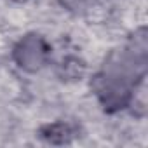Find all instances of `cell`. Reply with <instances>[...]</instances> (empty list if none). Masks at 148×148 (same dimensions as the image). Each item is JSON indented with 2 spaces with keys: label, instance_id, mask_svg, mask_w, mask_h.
I'll list each match as a JSON object with an SVG mask.
<instances>
[{
  "label": "cell",
  "instance_id": "cell-1",
  "mask_svg": "<svg viewBox=\"0 0 148 148\" xmlns=\"http://www.w3.org/2000/svg\"><path fill=\"white\" fill-rule=\"evenodd\" d=\"M91 89L96 94L99 105L108 113H117L129 108L139 86H134L124 79H119L112 73L99 70L91 79Z\"/></svg>",
  "mask_w": 148,
  "mask_h": 148
},
{
  "label": "cell",
  "instance_id": "cell-3",
  "mask_svg": "<svg viewBox=\"0 0 148 148\" xmlns=\"http://www.w3.org/2000/svg\"><path fill=\"white\" fill-rule=\"evenodd\" d=\"M77 134H79V129L73 125V124L64 122V120H58V122H52V124H45L38 131V136H40L42 141H45L49 145H56V146L70 145L73 139L77 138Z\"/></svg>",
  "mask_w": 148,
  "mask_h": 148
},
{
  "label": "cell",
  "instance_id": "cell-6",
  "mask_svg": "<svg viewBox=\"0 0 148 148\" xmlns=\"http://www.w3.org/2000/svg\"><path fill=\"white\" fill-rule=\"evenodd\" d=\"M14 2H26V0H14Z\"/></svg>",
  "mask_w": 148,
  "mask_h": 148
},
{
  "label": "cell",
  "instance_id": "cell-4",
  "mask_svg": "<svg viewBox=\"0 0 148 148\" xmlns=\"http://www.w3.org/2000/svg\"><path fill=\"white\" fill-rule=\"evenodd\" d=\"M84 71H86V64L77 56L64 58L58 66V75L63 80H77L84 75Z\"/></svg>",
  "mask_w": 148,
  "mask_h": 148
},
{
  "label": "cell",
  "instance_id": "cell-2",
  "mask_svg": "<svg viewBox=\"0 0 148 148\" xmlns=\"http://www.w3.org/2000/svg\"><path fill=\"white\" fill-rule=\"evenodd\" d=\"M12 59L21 70L28 73H35L49 63L51 45L45 40V37L38 33H28L23 38H19L18 44L14 45Z\"/></svg>",
  "mask_w": 148,
  "mask_h": 148
},
{
  "label": "cell",
  "instance_id": "cell-5",
  "mask_svg": "<svg viewBox=\"0 0 148 148\" xmlns=\"http://www.w3.org/2000/svg\"><path fill=\"white\" fill-rule=\"evenodd\" d=\"M61 5L70 11V12H75V14H84L87 11H91L99 0H59Z\"/></svg>",
  "mask_w": 148,
  "mask_h": 148
}]
</instances>
